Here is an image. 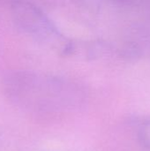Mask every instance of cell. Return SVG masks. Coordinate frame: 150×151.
I'll return each instance as SVG.
<instances>
[{
    "label": "cell",
    "mask_w": 150,
    "mask_h": 151,
    "mask_svg": "<svg viewBox=\"0 0 150 151\" xmlns=\"http://www.w3.org/2000/svg\"><path fill=\"white\" fill-rule=\"evenodd\" d=\"M4 88L12 97L34 108L53 112H72L85 102L77 86L31 72H12L4 79Z\"/></svg>",
    "instance_id": "obj_1"
},
{
    "label": "cell",
    "mask_w": 150,
    "mask_h": 151,
    "mask_svg": "<svg viewBox=\"0 0 150 151\" xmlns=\"http://www.w3.org/2000/svg\"><path fill=\"white\" fill-rule=\"evenodd\" d=\"M13 23L27 36L42 43L52 44L57 40V31L34 4L26 0H13L11 4Z\"/></svg>",
    "instance_id": "obj_2"
},
{
    "label": "cell",
    "mask_w": 150,
    "mask_h": 151,
    "mask_svg": "<svg viewBox=\"0 0 150 151\" xmlns=\"http://www.w3.org/2000/svg\"><path fill=\"white\" fill-rule=\"evenodd\" d=\"M138 139L141 144L150 151V119L144 121L138 129Z\"/></svg>",
    "instance_id": "obj_3"
}]
</instances>
